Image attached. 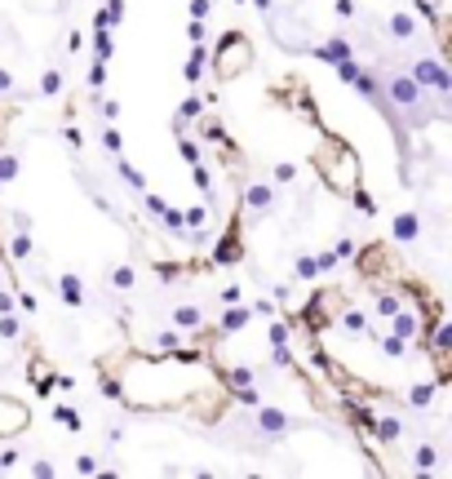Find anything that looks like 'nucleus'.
<instances>
[{
  "label": "nucleus",
  "instance_id": "obj_2",
  "mask_svg": "<svg viewBox=\"0 0 452 479\" xmlns=\"http://www.w3.org/2000/svg\"><path fill=\"white\" fill-rule=\"evenodd\" d=\"M408 76L417 80V84H430L435 93H448V89H452V76H448L444 67H439V62H430V58L412 62V67H408Z\"/></svg>",
  "mask_w": 452,
  "mask_h": 479
},
{
  "label": "nucleus",
  "instance_id": "obj_45",
  "mask_svg": "<svg viewBox=\"0 0 452 479\" xmlns=\"http://www.w3.org/2000/svg\"><path fill=\"white\" fill-rule=\"evenodd\" d=\"M253 5H258V9H262V14H271V0H253Z\"/></svg>",
  "mask_w": 452,
  "mask_h": 479
},
{
  "label": "nucleus",
  "instance_id": "obj_1",
  "mask_svg": "<svg viewBox=\"0 0 452 479\" xmlns=\"http://www.w3.org/2000/svg\"><path fill=\"white\" fill-rule=\"evenodd\" d=\"M213 76L218 80H235V76H244V71L253 67V45H249V36H240V32H226L222 36V45L213 49Z\"/></svg>",
  "mask_w": 452,
  "mask_h": 479
},
{
  "label": "nucleus",
  "instance_id": "obj_17",
  "mask_svg": "<svg viewBox=\"0 0 452 479\" xmlns=\"http://www.w3.org/2000/svg\"><path fill=\"white\" fill-rule=\"evenodd\" d=\"M53 417H58V421H62V426H67V430H80V413H75L71 404H58V413H53Z\"/></svg>",
  "mask_w": 452,
  "mask_h": 479
},
{
  "label": "nucleus",
  "instance_id": "obj_12",
  "mask_svg": "<svg viewBox=\"0 0 452 479\" xmlns=\"http://www.w3.org/2000/svg\"><path fill=\"white\" fill-rule=\"evenodd\" d=\"M58 293L67 297L71 306H80V302H84V293H80V280H75V275H62V280H58Z\"/></svg>",
  "mask_w": 452,
  "mask_h": 479
},
{
  "label": "nucleus",
  "instance_id": "obj_41",
  "mask_svg": "<svg viewBox=\"0 0 452 479\" xmlns=\"http://www.w3.org/2000/svg\"><path fill=\"white\" fill-rule=\"evenodd\" d=\"M0 333H5V337H18V319L5 315V319H0Z\"/></svg>",
  "mask_w": 452,
  "mask_h": 479
},
{
  "label": "nucleus",
  "instance_id": "obj_5",
  "mask_svg": "<svg viewBox=\"0 0 452 479\" xmlns=\"http://www.w3.org/2000/svg\"><path fill=\"white\" fill-rule=\"evenodd\" d=\"M240 253H244V244H240V218H231L222 244L213 249V262H218V267H231V262H240Z\"/></svg>",
  "mask_w": 452,
  "mask_h": 479
},
{
  "label": "nucleus",
  "instance_id": "obj_15",
  "mask_svg": "<svg viewBox=\"0 0 452 479\" xmlns=\"http://www.w3.org/2000/svg\"><path fill=\"white\" fill-rule=\"evenodd\" d=\"M394 311H399V293H377V315L390 319Z\"/></svg>",
  "mask_w": 452,
  "mask_h": 479
},
{
  "label": "nucleus",
  "instance_id": "obj_25",
  "mask_svg": "<svg viewBox=\"0 0 452 479\" xmlns=\"http://www.w3.org/2000/svg\"><path fill=\"white\" fill-rule=\"evenodd\" d=\"M102 14H107V23H120V18H125V0H107Z\"/></svg>",
  "mask_w": 452,
  "mask_h": 479
},
{
  "label": "nucleus",
  "instance_id": "obj_21",
  "mask_svg": "<svg viewBox=\"0 0 452 479\" xmlns=\"http://www.w3.org/2000/svg\"><path fill=\"white\" fill-rule=\"evenodd\" d=\"M40 89H45V93H49V98H53V93H58V89H62V71H45V80H40Z\"/></svg>",
  "mask_w": 452,
  "mask_h": 479
},
{
  "label": "nucleus",
  "instance_id": "obj_4",
  "mask_svg": "<svg viewBox=\"0 0 452 479\" xmlns=\"http://www.w3.org/2000/svg\"><path fill=\"white\" fill-rule=\"evenodd\" d=\"M386 93H390L394 107H417V102H421V84L412 76H390V80H386Z\"/></svg>",
  "mask_w": 452,
  "mask_h": 479
},
{
  "label": "nucleus",
  "instance_id": "obj_26",
  "mask_svg": "<svg viewBox=\"0 0 452 479\" xmlns=\"http://www.w3.org/2000/svg\"><path fill=\"white\" fill-rule=\"evenodd\" d=\"M226 378H231V386H249V382H253V369H231Z\"/></svg>",
  "mask_w": 452,
  "mask_h": 479
},
{
  "label": "nucleus",
  "instance_id": "obj_18",
  "mask_svg": "<svg viewBox=\"0 0 452 479\" xmlns=\"http://www.w3.org/2000/svg\"><path fill=\"white\" fill-rule=\"evenodd\" d=\"M435 386H439V382H421V386H412V404H417V408H421V404H430V395H435Z\"/></svg>",
  "mask_w": 452,
  "mask_h": 479
},
{
  "label": "nucleus",
  "instance_id": "obj_31",
  "mask_svg": "<svg viewBox=\"0 0 452 479\" xmlns=\"http://www.w3.org/2000/svg\"><path fill=\"white\" fill-rule=\"evenodd\" d=\"M14 173H18V160H14V156H5V160H0V182H9Z\"/></svg>",
  "mask_w": 452,
  "mask_h": 479
},
{
  "label": "nucleus",
  "instance_id": "obj_19",
  "mask_svg": "<svg viewBox=\"0 0 452 479\" xmlns=\"http://www.w3.org/2000/svg\"><path fill=\"white\" fill-rule=\"evenodd\" d=\"M319 275V262L315 258H297V280H315Z\"/></svg>",
  "mask_w": 452,
  "mask_h": 479
},
{
  "label": "nucleus",
  "instance_id": "obj_35",
  "mask_svg": "<svg viewBox=\"0 0 452 479\" xmlns=\"http://www.w3.org/2000/svg\"><path fill=\"white\" fill-rule=\"evenodd\" d=\"M288 342V324H271V346H284Z\"/></svg>",
  "mask_w": 452,
  "mask_h": 479
},
{
  "label": "nucleus",
  "instance_id": "obj_46",
  "mask_svg": "<svg viewBox=\"0 0 452 479\" xmlns=\"http://www.w3.org/2000/svg\"><path fill=\"white\" fill-rule=\"evenodd\" d=\"M235 5H244V0H235Z\"/></svg>",
  "mask_w": 452,
  "mask_h": 479
},
{
  "label": "nucleus",
  "instance_id": "obj_10",
  "mask_svg": "<svg viewBox=\"0 0 452 479\" xmlns=\"http://www.w3.org/2000/svg\"><path fill=\"white\" fill-rule=\"evenodd\" d=\"M390 36H399V40L417 36V18H412V14H394L390 18Z\"/></svg>",
  "mask_w": 452,
  "mask_h": 479
},
{
  "label": "nucleus",
  "instance_id": "obj_44",
  "mask_svg": "<svg viewBox=\"0 0 452 479\" xmlns=\"http://www.w3.org/2000/svg\"><path fill=\"white\" fill-rule=\"evenodd\" d=\"M9 89H14V80H9V71L0 67V93H9Z\"/></svg>",
  "mask_w": 452,
  "mask_h": 479
},
{
  "label": "nucleus",
  "instance_id": "obj_23",
  "mask_svg": "<svg viewBox=\"0 0 452 479\" xmlns=\"http://www.w3.org/2000/svg\"><path fill=\"white\" fill-rule=\"evenodd\" d=\"M160 218H164V227H173V231H182V227H186V222H182V213H177V209H168V204L160 209Z\"/></svg>",
  "mask_w": 452,
  "mask_h": 479
},
{
  "label": "nucleus",
  "instance_id": "obj_24",
  "mask_svg": "<svg viewBox=\"0 0 452 479\" xmlns=\"http://www.w3.org/2000/svg\"><path fill=\"white\" fill-rule=\"evenodd\" d=\"M9 253H14V258H32V240H27V236H14Z\"/></svg>",
  "mask_w": 452,
  "mask_h": 479
},
{
  "label": "nucleus",
  "instance_id": "obj_29",
  "mask_svg": "<svg viewBox=\"0 0 452 479\" xmlns=\"http://www.w3.org/2000/svg\"><path fill=\"white\" fill-rule=\"evenodd\" d=\"M342 324L355 328V333H364V315H360V311H342Z\"/></svg>",
  "mask_w": 452,
  "mask_h": 479
},
{
  "label": "nucleus",
  "instance_id": "obj_30",
  "mask_svg": "<svg viewBox=\"0 0 452 479\" xmlns=\"http://www.w3.org/2000/svg\"><path fill=\"white\" fill-rule=\"evenodd\" d=\"M200 107H204L200 98H186V102H182V111H177V116H182V120H191V116H200Z\"/></svg>",
  "mask_w": 452,
  "mask_h": 479
},
{
  "label": "nucleus",
  "instance_id": "obj_3",
  "mask_svg": "<svg viewBox=\"0 0 452 479\" xmlns=\"http://www.w3.org/2000/svg\"><path fill=\"white\" fill-rule=\"evenodd\" d=\"M27 421H32V408H27V404L0 395V435H18Z\"/></svg>",
  "mask_w": 452,
  "mask_h": 479
},
{
  "label": "nucleus",
  "instance_id": "obj_28",
  "mask_svg": "<svg viewBox=\"0 0 452 479\" xmlns=\"http://www.w3.org/2000/svg\"><path fill=\"white\" fill-rule=\"evenodd\" d=\"M102 80H107V67H102V58H98L89 67V84H93V89H102Z\"/></svg>",
  "mask_w": 452,
  "mask_h": 479
},
{
  "label": "nucleus",
  "instance_id": "obj_7",
  "mask_svg": "<svg viewBox=\"0 0 452 479\" xmlns=\"http://www.w3.org/2000/svg\"><path fill=\"white\" fill-rule=\"evenodd\" d=\"M244 200H249L253 213H271V204H275V191H271V186H249V195H244Z\"/></svg>",
  "mask_w": 452,
  "mask_h": 479
},
{
  "label": "nucleus",
  "instance_id": "obj_22",
  "mask_svg": "<svg viewBox=\"0 0 452 479\" xmlns=\"http://www.w3.org/2000/svg\"><path fill=\"white\" fill-rule=\"evenodd\" d=\"M417 466H421V471H435V448H430V444L417 448Z\"/></svg>",
  "mask_w": 452,
  "mask_h": 479
},
{
  "label": "nucleus",
  "instance_id": "obj_11",
  "mask_svg": "<svg viewBox=\"0 0 452 479\" xmlns=\"http://www.w3.org/2000/svg\"><path fill=\"white\" fill-rule=\"evenodd\" d=\"M204 62H209V53H204V45H195V49H191V62H186V80H200L204 76Z\"/></svg>",
  "mask_w": 452,
  "mask_h": 479
},
{
  "label": "nucleus",
  "instance_id": "obj_38",
  "mask_svg": "<svg viewBox=\"0 0 452 479\" xmlns=\"http://www.w3.org/2000/svg\"><path fill=\"white\" fill-rule=\"evenodd\" d=\"M209 9H213L209 0H191V18H209Z\"/></svg>",
  "mask_w": 452,
  "mask_h": 479
},
{
  "label": "nucleus",
  "instance_id": "obj_39",
  "mask_svg": "<svg viewBox=\"0 0 452 479\" xmlns=\"http://www.w3.org/2000/svg\"><path fill=\"white\" fill-rule=\"evenodd\" d=\"M293 173H297L293 164H279V169H275V182H293Z\"/></svg>",
  "mask_w": 452,
  "mask_h": 479
},
{
  "label": "nucleus",
  "instance_id": "obj_14",
  "mask_svg": "<svg viewBox=\"0 0 452 479\" xmlns=\"http://www.w3.org/2000/svg\"><path fill=\"white\" fill-rule=\"evenodd\" d=\"M200 319H204V315L195 311V306H177V311H173V324H177V328H195Z\"/></svg>",
  "mask_w": 452,
  "mask_h": 479
},
{
  "label": "nucleus",
  "instance_id": "obj_32",
  "mask_svg": "<svg viewBox=\"0 0 452 479\" xmlns=\"http://www.w3.org/2000/svg\"><path fill=\"white\" fill-rule=\"evenodd\" d=\"M186 40H191V45H204V27H200V18H191V27H186Z\"/></svg>",
  "mask_w": 452,
  "mask_h": 479
},
{
  "label": "nucleus",
  "instance_id": "obj_40",
  "mask_svg": "<svg viewBox=\"0 0 452 479\" xmlns=\"http://www.w3.org/2000/svg\"><path fill=\"white\" fill-rule=\"evenodd\" d=\"M75 471H80V475H93V471H98V462H93V457H80V462H75Z\"/></svg>",
  "mask_w": 452,
  "mask_h": 479
},
{
  "label": "nucleus",
  "instance_id": "obj_6",
  "mask_svg": "<svg viewBox=\"0 0 452 479\" xmlns=\"http://www.w3.org/2000/svg\"><path fill=\"white\" fill-rule=\"evenodd\" d=\"M258 426L266 430V435H284V430H288V417L279 408H262L258 413Z\"/></svg>",
  "mask_w": 452,
  "mask_h": 479
},
{
  "label": "nucleus",
  "instance_id": "obj_43",
  "mask_svg": "<svg viewBox=\"0 0 452 479\" xmlns=\"http://www.w3.org/2000/svg\"><path fill=\"white\" fill-rule=\"evenodd\" d=\"M9 311H14V297H9V293H0V315H9Z\"/></svg>",
  "mask_w": 452,
  "mask_h": 479
},
{
  "label": "nucleus",
  "instance_id": "obj_42",
  "mask_svg": "<svg viewBox=\"0 0 452 479\" xmlns=\"http://www.w3.org/2000/svg\"><path fill=\"white\" fill-rule=\"evenodd\" d=\"M102 391H107V395H111V400H125V391H120V386H116V382H111V378H107V382H102Z\"/></svg>",
  "mask_w": 452,
  "mask_h": 479
},
{
  "label": "nucleus",
  "instance_id": "obj_8",
  "mask_svg": "<svg viewBox=\"0 0 452 479\" xmlns=\"http://www.w3.org/2000/svg\"><path fill=\"white\" fill-rule=\"evenodd\" d=\"M315 53H319V58H328V62H346V58H355L346 40H328V45H319Z\"/></svg>",
  "mask_w": 452,
  "mask_h": 479
},
{
  "label": "nucleus",
  "instance_id": "obj_16",
  "mask_svg": "<svg viewBox=\"0 0 452 479\" xmlns=\"http://www.w3.org/2000/svg\"><path fill=\"white\" fill-rule=\"evenodd\" d=\"M381 351L390 355V360H403V355H408V346H403V337H399V333H390V337L381 342Z\"/></svg>",
  "mask_w": 452,
  "mask_h": 479
},
{
  "label": "nucleus",
  "instance_id": "obj_27",
  "mask_svg": "<svg viewBox=\"0 0 452 479\" xmlns=\"http://www.w3.org/2000/svg\"><path fill=\"white\" fill-rule=\"evenodd\" d=\"M173 346H182V342H177V333H160V342H155V351H164V355H173Z\"/></svg>",
  "mask_w": 452,
  "mask_h": 479
},
{
  "label": "nucleus",
  "instance_id": "obj_33",
  "mask_svg": "<svg viewBox=\"0 0 452 479\" xmlns=\"http://www.w3.org/2000/svg\"><path fill=\"white\" fill-rule=\"evenodd\" d=\"M177 151H182L186 160H191V164H195V160H200V147H195L191 138H182V143H177Z\"/></svg>",
  "mask_w": 452,
  "mask_h": 479
},
{
  "label": "nucleus",
  "instance_id": "obj_20",
  "mask_svg": "<svg viewBox=\"0 0 452 479\" xmlns=\"http://www.w3.org/2000/svg\"><path fill=\"white\" fill-rule=\"evenodd\" d=\"M120 177H125V182H129V186H138V191H142V186H147V177H142V173H138V169H134V164H120Z\"/></svg>",
  "mask_w": 452,
  "mask_h": 479
},
{
  "label": "nucleus",
  "instance_id": "obj_13",
  "mask_svg": "<svg viewBox=\"0 0 452 479\" xmlns=\"http://www.w3.org/2000/svg\"><path fill=\"white\" fill-rule=\"evenodd\" d=\"M249 319H253V311H244V306H240V311H226L222 315V333H235V328H244Z\"/></svg>",
  "mask_w": 452,
  "mask_h": 479
},
{
  "label": "nucleus",
  "instance_id": "obj_36",
  "mask_svg": "<svg viewBox=\"0 0 452 479\" xmlns=\"http://www.w3.org/2000/svg\"><path fill=\"white\" fill-rule=\"evenodd\" d=\"M195 186H204V191H209V186H213V177H209V169H204V164H200V160H195Z\"/></svg>",
  "mask_w": 452,
  "mask_h": 479
},
{
  "label": "nucleus",
  "instance_id": "obj_9",
  "mask_svg": "<svg viewBox=\"0 0 452 479\" xmlns=\"http://www.w3.org/2000/svg\"><path fill=\"white\" fill-rule=\"evenodd\" d=\"M417 213H399L394 218V240H417Z\"/></svg>",
  "mask_w": 452,
  "mask_h": 479
},
{
  "label": "nucleus",
  "instance_id": "obj_37",
  "mask_svg": "<svg viewBox=\"0 0 452 479\" xmlns=\"http://www.w3.org/2000/svg\"><path fill=\"white\" fill-rule=\"evenodd\" d=\"M102 147H107V151H120L125 143H120V134H116V129H107V134H102Z\"/></svg>",
  "mask_w": 452,
  "mask_h": 479
},
{
  "label": "nucleus",
  "instance_id": "obj_34",
  "mask_svg": "<svg viewBox=\"0 0 452 479\" xmlns=\"http://www.w3.org/2000/svg\"><path fill=\"white\" fill-rule=\"evenodd\" d=\"M111 280H116V288H129V284H134V267H120Z\"/></svg>",
  "mask_w": 452,
  "mask_h": 479
}]
</instances>
